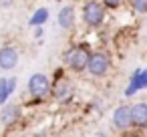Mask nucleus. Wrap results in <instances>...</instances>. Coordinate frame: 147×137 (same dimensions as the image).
<instances>
[{"mask_svg":"<svg viewBox=\"0 0 147 137\" xmlns=\"http://www.w3.org/2000/svg\"><path fill=\"white\" fill-rule=\"evenodd\" d=\"M81 16H83L85 26H89V28H99V26L105 22V18H107V6H105L103 2H99V0H87V2L83 4Z\"/></svg>","mask_w":147,"mask_h":137,"instance_id":"nucleus-1","label":"nucleus"},{"mask_svg":"<svg viewBox=\"0 0 147 137\" xmlns=\"http://www.w3.org/2000/svg\"><path fill=\"white\" fill-rule=\"evenodd\" d=\"M89 57H91V51H89L85 45H73V47L65 53V65H67L73 73H83V71H87Z\"/></svg>","mask_w":147,"mask_h":137,"instance_id":"nucleus-2","label":"nucleus"},{"mask_svg":"<svg viewBox=\"0 0 147 137\" xmlns=\"http://www.w3.org/2000/svg\"><path fill=\"white\" fill-rule=\"evenodd\" d=\"M111 71V57L105 51H91L89 57V65H87V73L95 79L105 77Z\"/></svg>","mask_w":147,"mask_h":137,"instance_id":"nucleus-3","label":"nucleus"},{"mask_svg":"<svg viewBox=\"0 0 147 137\" xmlns=\"http://www.w3.org/2000/svg\"><path fill=\"white\" fill-rule=\"evenodd\" d=\"M53 93V83L49 79V75L45 73H34L28 79V95L34 99H47Z\"/></svg>","mask_w":147,"mask_h":137,"instance_id":"nucleus-4","label":"nucleus"},{"mask_svg":"<svg viewBox=\"0 0 147 137\" xmlns=\"http://www.w3.org/2000/svg\"><path fill=\"white\" fill-rule=\"evenodd\" d=\"M59 77H57V81L53 83V97L59 101V103H69V101H73V97H75V87H73V83L67 79V77H63L65 73L63 71H59L57 73Z\"/></svg>","mask_w":147,"mask_h":137,"instance_id":"nucleus-5","label":"nucleus"},{"mask_svg":"<svg viewBox=\"0 0 147 137\" xmlns=\"http://www.w3.org/2000/svg\"><path fill=\"white\" fill-rule=\"evenodd\" d=\"M113 125L119 131H127L133 127V119H131V105H119L113 111Z\"/></svg>","mask_w":147,"mask_h":137,"instance_id":"nucleus-6","label":"nucleus"},{"mask_svg":"<svg viewBox=\"0 0 147 137\" xmlns=\"http://www.w3.org/2000/svg\"><path fill=\"white\" fill-rule=\"evenodd\" d=\"M143 89H147V69H135L125 89V97H133L137 91H143Z\"/></svg>","mask_w":147,"mask_h":137,"instance_id":"nucleus-7","label":"nucleus"},{"mask_svg":"<svg viewBox=\"0 0 147 137\" xmlns=\"http://www.w3.org/2000/svg\"><path fill=\"white\" fill-rule=\"evenodd\" d=\"M18 59H20V55H18L16 47L6 45V47L0 49V69L2 71H12L18 65Z\"/></svg>","mask_w":147,"mask_h":137,"instance_id":"nucleus-8","label":"nucleus"},{"mask_svg":"<svg viewBox=\"0 0 147 137\" xmlns=\"http://www.w3.org/2000/svg\"><path fill=\"white\" fill-rule=\"evenodd\" d=\"M131 119H133L135 129H147V103L145 101L131 105Z\"/></svg>","mask_w":147,"mask_h":137,"instance_id":"nucleus-9","label":"nucleus"},{"mask_svg":"<svg viewBox=\"0 0 147 137\" xmlns=\"http://www.w3.org/2000/svg\"><path fill=\"white\" fill-rule=\"evenodd\" d=\"M57 20H59V26H61L63 30H71V28L75 26V20H77L75 8H73L71 4L63 6V8L59 10V14H57Z\"/></svg>","mask_w":147,"mask_h":137,"instance_id":"nucleus-10","label":"nucleus"},{"mask_svg":"<svg viewBox=\"0 0 147 137\" xmlns=\"http://www.w3.org/2000/svg\"><path fill=\"white\" fill-rule=\"evenodd\" d=\"M20 119V107L18 105H4L2 107V111H0V123L2 125H6V127H10V125H14L16 121Z\"/></svg>","mask_w":147,"mask_h":137,"instance_id":"nucleus-11","label":"nucleus"},{"mask_svg":"<svg viewBox=\"0 0 147 137\" xmlns=\"http://www.w3.org/2000/svg\"><path fill=\"white\" fill-rule=\"evenodd\" d=\"M49 16H51L49 8H36L34 14L28 18V24H30V26H42V24L49 20Z\"/></svg>","mask_w":147,"mask_h":137,"instance_id":"nucleus-12","label":"nucleus"},{"mask_svg":"<svg viewBox=\"0 0 147 137\" xmlns=\"http://www.w3.org/2000/svg\"><path fill=\"white\" fill-rule=\"evenodd\" d=\"M8 97H10V91H8V79H0V105H6V101H8Z\"/></svg>","mask_w":147,"mask_h":137,"instance_id":"nucleus-13","label":"nucleus"},{"mask_svg":"<svg viewBox=\"0 0 147 137\" xmlns=\"http://www.w3.org/2000/svg\"><path fill=\"white\" fill-rule=\"evenodd\" d=\"M131 8L137 14H147V0H131Z\"/></svg>","mask_w":147,"mask_h":137,"instance_id":"nucleus-14","label":"nucleus"},{"mask_svg":"<svg viewBox=\"0 0 147 137\" xmlns=\"http://www.w3.org/2000/svg\"><path fill=\"white\" fill-rule=\"evenodd\" d=\"M101 2H103L107 8H111V10H113V8H119V6L123 4V0H101Z\"/></svg>","mask_w":147,"mask_h":137,"instance_id":"nucleus-15","label":"nucleus"},{"mask_svg":"<svg viewBox=\"0 0 147 137\" xmlns=\"http://www.w3.org/2000/svg\"><path fill=\"white\" fill-rule=\"evenodd\" d=\"M14 89H16V77H10L8 79V91H10V95L14 93Z\"/></svg>","mask_w":147,"mask_h":137,"instance_id":"nucleus-16","label":"nucleus"},{"mask_svg":"<svg viewBox=\"0 0 147 137\" xmlns=\"http://www.w3.org/2000/svg\"><path fill=\"white\" fill-rule=\"evenodd\" d=\"M45 34V30H42V26H34V38H40Z\"/></svg>","mask_w":147,"mask_h":137,"instance_id":"nucleus-17","label":"nucleus"},{"mask_svg":"<svg viewBox=\"0 0 147 137\" xmlns=\"http://www.w3.org/2000/svg\"><path fill=\"white\" fill-rule=\"evenodd\" d=\"M14 2V0H0V6H2V8H6V6H10Z\"/></svg>","mask_w":147,"mask_h":137,"instance_id":"nucleus-18","label":"nucleus"},{"mask_svg":"<svg viewBox=\"0 0 147 137\" xmlns=\"http://www.w3.org/2000/svg\"><path fill=\"white\" fill-rule=\"evenodd\" d=\"M125 137H143V135H139V133H129V135H125Z\"/></svg>","mask_w":147,"mask_h":137,"instance_id":"nucleus-19","label":"nucleus"},{"mask_svg":"<svg viewBox=\"0 0 147 137\" xmlns=\"http://www.w3.org/2000/svg\"><path fill=\"white\" fill-rule=\"evenodd\" d=\"M97 137H109V135H107V133H99Z\"/></svg>","mask_w":147,"mask_h":137,"instance_id":"nucleus-20","label":"nucleus"},{"mask_svg":"<svg viewBox=\"0 0 147 137\" xmlns=\"http://www.w3.org/2000/svg\"><path fill=\"white\" fill-rule=\"evenodd\" d=\"M14 137H28V135H24V133H20V135H14Z\"/></svg>","mask_w":147,"mask_h":137,"instance_id":"nucleus-21","label":"nucleus"},{"mask_svg":"<svg viewBox=\"0 0 147 137\" xmlns=\"http://www.w3.org/2000/svg\"><path fill=\"white\" fill-rule=\"evenodd\" d=\"M57 2H61V0H57Z\"/></svg>","mask_w":147,"mask_h":137,"instance_id":"nucleus-22","label":"nucleus"}]
</instances>
